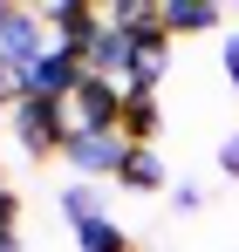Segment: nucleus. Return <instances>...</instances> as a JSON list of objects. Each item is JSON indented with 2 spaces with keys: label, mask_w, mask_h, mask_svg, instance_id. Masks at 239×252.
<instances>
[{
  "label": "nucleus",
  "mask_w": 239,
  "mask_h": 252,
  "mask_svg": "<svg viewBox=\"0 0 239 252\" xmlns=\"http://www.w3.org/2000/svg\"><path fill=\"white\" fill-rule=\"evenodd\" d=\"M164 129V109L158 95H144V89H123V136L137 143V150H151V136Z\"/></svg>",
  "instance_id": "nucleus-8"
},
{
  "label": "nucleus",
  "mask_w": 239,
  "mask_h": 252,
  "mask_svg": "<svg viewBox=\"0 0 239 252\" xmlns=\"http://www.w3.org/2000/svg\"><path fill=\"white\" fill-rule=\"evenodd\" d=\"M130 68H137V41H130V28H110V21H103V34L89 41V75H103V82H130Z\"/></svg>",
  "instance_id": "nucleus-6"
},
{
  "label": "nucleus",
  "mask_w": 239,
  "mask_h": 252,
  "mask_svg": "<svg viewBox=\"0 0 239 252\" xmlns=\"http://www.w3.org/2000/svg\"><path fill=\"white\" fill-rule=\"evenodd\" d=\"M55 48V34H48V21H41V7H14V0H0V55L28 75L41 55Z\"/></svg>",
  "instance_id": "nucleus-2"
},
{
  "label": "nucleus",
  "mask_w": 239,
  "mask_h": 252,
  "mask_svg": "<svg viewBox=\"0 0 239 252\" xmlns=\"http://www.w3.org/2000/svg\"><path fill=\"white\" fill-rule=\"evenodd\" d=\"M171 211L199 218V211H205V184H171Z\"/></svg>",
  "instance_id": "nucleus-13"
},
{
  "label": "nucleus",
  "mask_w": 239,
  "mask_h": 252,
  "mask_svg": "<svg viewBox=\"0 0 239 252\" xmlns=\"http://www.w3.org/2000/svg\"><path fill=\"white\" fill-rule=\"evenodd\" d=\"M76 246H82V252H137L130 232H123L110 211H103V218H82V225H76Z\"/></svg>",
  "instance_id": "nucleus-9"
},
{
  "label": "nucleus",
  "mask_w": 239,
  "mask_h": 252,
  "mask_svg": "<svg viewBox=\"0 0 239 252\" xmlns=\"http://www.w3.org/2000/svg\"><path fill=\"white\" fill-rule=\"evenodd\" d=\"M130 150H137V143H130L123 129H76L62 157L76 164V177H117V170H123V157H130Z\"/></svg>",
  "instance_id": "nucleus-3"
},
{
  "label": "nucleus",
  "mask_w": 239,
  "mask_h": 252,
  "mask_svg": "<svg viewBox=\"0 0 239 252\" xmlns=\"http://www.w3.org/2000/svg\"><path fill=\"white\" fill-rule=\"evenodd\" d=\"M7 123H14V143L28 157H62L69 136H76L69 102H55V95H21V109H7Z\"/></svg>",
  "instance_id": "nucleus-1"
},
{
  "label": "nucleus",
  "mask_w": 239,
  "mask_h": 252,
  "mask_svg": "<svg viewBox=\"0 0 239 252\" xmlns=\"http://www.w3.org/2000/svg\"><path fill=\"white\" fill-rule=\"evenodd\" d=\"M69 116H76V129H123V82L82 75L69 95Z\"/></svg>",
  "instance_id": "nucleus-4"
},
{
  "label": "nucleus",
  "mask_w": 239,
  "mask_h": 252,
  "mask_svg": "<svg viewBox=\"0 0 239 252\" xmlns=\"http://www.w3.org/2000/svg\"><path fill=\"white\" fill-rule=\"evenodd\" d=\"M62 218H69V232H76L82 218H103V198H96L89 184H69V191H62Z\"/></svg>",
  "instance_id": "nucleus-11"
},
{
  "label": "nucleus",
  "mask_w": 239,
  "mask_h": 252,
  "mask_svg": "<svg viewBox=\"0 0 239 252\" xmlns=\"http://www.w3.org/2000/svg\"><path fill=\"white\" fill-rule=\"evenodd\" d=\"M117 184H130V191H164L171 177H164V157H158V150H130L123 170H117Z\"/></svg>",
  "instance_id": "nucleus-10"
},
{
  "label": "nucleus",
  "mask_w": 239,
  "mask_h": 252,
  "mask_svg": "<svg viewBox=\"0 0 239 252\" xmlns=\"http://www.w3.org/2000/svg\"><path fill=\"white\" fill-rule=\"evenodd\" d=\"M219 21H226L219 0H164V28H171V41H185V34H212Z\"/></svg>",
  "instance_id": "nucleus-7"
},
{
  "label": "nucleus",
  "mask_w": 239,
  "mask_h": 252,
  "mask_svg": "<svg viewBox=\"0 0 239 252\" xmlns=\"http://www.w3.org/2000/svg\"><path fill=\"white\" fill-rule=\"evenodd\" d=\"M0 232H21V198L0 184Z\"/></svg>",
  "instance_id": "nucleus-15"
},
{
  "label": "nucleus",
  "mask_w": 239,
  "mask_h": 252,
  "mask_svg": "<svg viewBox=\"0 0 239 252\" xmlns=\"http://www.w3.org/2000/svg\"><path fill=\"white\" fill-rule=\"evenodd\" d=\"M82 75H89V68H82L76 55H69V48L55 41V48H48V55L35 62V68H28V95H55V102H69Z\"/></svg>",
  "instance_id": "nucleus-5"
},
{
  "label": "nucleus",
  "mask_w": 239,
  "mask_h": 252,
  "mask_svg": "<svg viewBox=\"0 0 239 252\" xmlns=\"http://www.w3.org/2000/svg\"><path fill=\"white\" fill-rule=\"evenodd\" d=\"M219 68H226V82L239 89V28L226 34V41H219Z\"/></svg>",
  "instance_id": "nucleus-14"
},
{
  "label": "nucleus",
  "mask_w": 239,
  "mask_h": 252,
  "mask_svg": "<svg viewBox=\"0 0 239 252\" xmlns=\"http://www.w3.org/2000/svg\"><path fill=\"white\" fill-rule=\"evenodd\" d=\"M219 170H226V177H239V129L219 143Z\"/></svg>",
  "instance_id": "nucleus-16"
},
{
  "label": "nucleus",
  "mask_w": 239,
  "mask_h": 252,
  "mask_svg": "<svg viewBox=\"0 0 239 252\" xmlns=\"http://www.w3.org/2000/svg\"><path fill=\"white\" fill-rule=\"evenodd\" d=\"M0 252H21V232H0Z\"/></svg>",
  "instance_id": "nucleus-17"
},
{
  "label": "nucleus",
  "mask_w": 239,
  "mask_h": 252,
  "mask_svg": "<svg viewBox=\"0 0 239 252\" xmlns=\"http://www.w3.org/2000/svg\"><path fill=\"white\" fill-rule=\"evenodd\" d=\"M21 95H28V75L0 55V109H21Z\"/></svg>",
  "instance_id": "nucleus-12"
}]
</instances>
